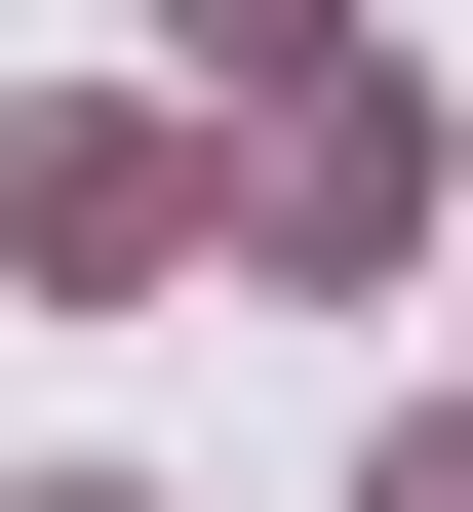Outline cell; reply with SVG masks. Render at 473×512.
<instances>
[{
    "label": "cell",
    "instance_id": "6da1fadb",
    "mask_svg": "<svg viewBox=\"0 0 473 512\" xmlns=\"http://www.w3.org/2000/svg\"><path fill=\"white\" fill-rule=\"evenodd\" d=\"M0 276H198V158L158 119H0Z\"/></svg>",
    "mask_w": 473,
    "mask_h": 512
},
{
    "label": "cell",
    "instance_id": "5b68a950",
    "mask_svg": "<svg viewBox=\"0 0 473 512\" xmlns=\"http://www.w3.org/2000/svg\"><path fill=\"white\" fill-rule=\"evenodd\" d=\"M40 512H119V473H40Z\"/></svg>",
    "mask_w": 473,
    "mask_h": 512
},
{
    "label": "cell",
    "instance_id": "3957f363",
    "mask_svg": "<svg viewBox=\"0 0 473 512\" xmlns=\"http://www.w3.org/2000/svg\"><path fill=\"white\" fill-rule=\"evenodd\" d=\"M355 512H473V394H434V434H395V473H355Z\"/></svg>",
    "mask_w": 473,
    "mask_h": 512
},
{
    "label": "cell",
    "instance_id": "7a4b0ae2",
    "mask_svg": "<svg viewBox=\"0 0 473 512\" xmlns=\"http://www.w3.org/2000/svg\"><path fill=\"white\" fill-rule=\"evenodd\" d=\"M395 237H434V119L316 79V119H276V276H395Z\"/></svg>",
    "mask_w": 473,
    "mask_h": 512
},
{
    "label": "cell",
    "instance_id": "277c9868",
    "mask_svg": "<svg viewBox=\"0 0 473 512\" xmlns=\"http://www.w3.org/2000/svg\"><path fill=\"white\" fill-rule=\"evenodd\" d=\"M198 40H355V0H198Z\"/></svg>",
    "mask_w": 473,
    "mask_h": 512
}]
</instances>
